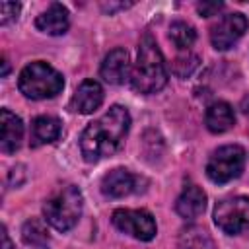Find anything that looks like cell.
<instances>
[{
    "label": "cell",
    "instance_id": "cell-1",
    "mask_svg": "<svg viewBox=\"0 0 249 249\" xmlns=\"http://www.w3.org/2000/svg\"><path fill=\"white\" fill-rule=\"evenodd\" d=\"M130 126V115L124 107L113 105L99 119L89 123L80 136V150L86 161L95 163L115 154Z\"/></svg>",
    "mask_w": 249,
    "mask_h": 249
},
{
    "label": "cell",
    "instance_id": "cell-2",
    "mask_svg": "<svg viewBox=\"0 0 249 249\" xmlns=\"http://www.w3.org/2000/svg\"><path fill=\"white\" fill-rule=\"evenodd\" d=\"M130 84L138 93H156L167 84V70L163 54L156 39L146 33L138 45L136 64L130 72Z\"/></svg>",
    "mask_w": 249,
    "mask_h": 249
},
{
    "label": "cell",
    "instance_id": "cell-3",
    "mask_svg": "<svg viewBox=\"0 0 249 249\" xmlns=\"http://www.w3.org/2000/svg\"><path fill=\"white\" fill-rule=\"evenodd\" d=\"M18 88L29 99H49L62 91L64 78L51 64L35 60L19 72Z\"/></svg>",
    "mask_w": 249,
    "mask_h": 249
},
{
    "label": "cell",
    "instance_id": "cell-4",
    "mask_svg": "<svg viewBox=\"0 0 249 249\" xmlns=\"http://www.w3.org/2000/svg\"><path fill=\"white\" fill-rule=\"evenodd\" d=\"M84 208V196L78 187L66 185L60 187L51 198H47L43 206L45 220L58 231H68L76 226V222L82 216Z\"/></svg>",
    "mask_w": 249,
    "mask_h": 249
},
{
    "label": "cell",
    "instance_id": "cell-5",
    "mask_svg": "<svg viewBox=\"0 0 249 249\" xmlns=\"http://www.w3.org/2000/svg\"><path fill=\"white\" fill-rule=\"evenodd\" d=\"M245 167V152L237 144H228L218 148L208 163H206V175L212 183H228L241 175Z\"/></svg>",
    "mask_w": 249,
    "mask_h": 249
},
{
    "label": "cell",
    "instance_id": "cell-6",
    "mask_svg": "<svg viewBox=\"0 0 249 249\" xmlns=\"http://www.w3.org/2000/svg\"><path fill=\"white\" fill-rule=\"evenodd\" d=\"M214 224L224 233H241L249 228V196L224 198L214 208Z\"/></svg>",
    "mask_w": 249,
    "mask_h": 249
},
{
    "label": "cell",
    "instance_id": "cell-7",
    "mask_svg": "<svg viewBox=\"0 0 249 249\" xmlns=\"http://www.w3.org/2000/svg\"><path fill=\"white\" fill-rule=\"evenodd\" d=\"M113 224L123 233L132 235L140 241H150L156 235V220L148 210H130V208H119L113 212Z\"/></svg>",
    "mask_w": 249,
    "mask_h": 249
},
{
    "label": "cell",
    "instance_id": "cell-8",
    "mask_svg": "<svg viewBox=\"0 0 249 249\" xmlns=\"http://www.w3.org/2000/svg\"><path fill=\"white\" fill-rule=\"evenodd\" d=\"M247 18L243 14H228L224 16L210 31V41L212 47L216 51H226L230 47H233L235 41H239L243 37V33L247 31Z\"/></svg>",
    "mask_w": 249,
    "mask_h": 249
},
{
    "label": "cell",
    "instance_id": "cell-9",
    "mask_svg": "<svg viewBox=\"0 0 249 249\" xmlns=\"http://www.w3.org/2000/svg\"><path fill=\"white\" fill-rule=\"evenodd\" d=\"M138 183H140V179L136 175H132L128 169L117 167V169L109 171L107 175H103L101 193L111 196V198H121V196H126L130 193H136Z\"/></svg>",
    "mask_w": 249,
    "mask_h": 249
},
{
    "label": "cell",
    "instance_id": "cell-10",
    "mask_svg": "<svg viewBox=\"0 0 249 249\" xmlns=\"http://www.w3.org/2000/svg\"><path fill=\"white\" fill-rule=\"evenodd\" d=\"M101 103H103V88L95 80H84L76 88V91L70 99L72 111L82 113V115L93 113L95 109H99Z\"/></svg>",
    "mask_w": 249,
    "mask_h": 249
},
{
    "label": "cell",
    "instance_id": "cell-11",
    "mask_svg": "<svg viewBox=\"0 0 249 249\" xmlns=\"http://www.w3.org/2000/svg\"><path fill=\"white\" fill-rule=\"evenodd\" d=\"M23 140V123L10 109L0 111V150L4 154H14Z\"/></svg>",
    "mask_w": 249,
    "mask_h": 249
},
{
    "label": "cell",
    "instance_id": "cell-12",
    "mask_svg": "<svg viewBox=\"0 0 249 249\" xmlns=\"http://www.w3.org/2000/svg\"><path fill=\"white\" fill-rule=\"evenodd\" d=\"M130 72V60H128V53L124 49H113L101 62L99 74L107 84L119 86L128 78Z\"/></svg>",
    "mask_w": 249,
    "mask_h": 249
},
{
    "label": "cell",
    "instance_id": "cell-13",
    "mask_svg": "<svg viewBox=\"0 0 249 249\" xmlns=\"http://www.w3.org/2000/svg\"><path fill=\"white\" fill-rule=\"evenodd\" d=\"M35 25L39 31H43L47 35H62V33H66V29L70 25V14L62 4L54 2L45 12H41L37 16Z\"/></svg>",
    "mask_w": 249,
    "mask_h": 249
},
{
    "label": "cell",
    "instance_id": "cell-14",
    "mask_svg": "<svg viewBox=\"0 0 249 249\" xmlns=\"http://www.w3.org/2000/svg\"><path fill=\"white\" fill-rule=\"evenodd\" d=\"M206 208V195L198 185H187L175 202V210L185 220L198 218Z\"/></svg>",
    "mask_w": 249,
    "mask_h": 249
},
{
    "label": "cell",
    "instance_id": "cell-15",
    "mask_svg": "<svg viewBox=\"0 0 249 249\" xmlns=\"http://www.w3.org/2000/svg\"><path fill=\"white\" fill-rule=\"evenodd\" d=\"M60 136V121L56 117L41 115L35 117L31 123V132H29V144L31 148H39L43 144H51Z\"/></svg>",
    "mask_w": 249,
    "mask_h": 249
},
{
    "label": "cell",
    "instance_id": "cell-16",
    "mask_svg": "<svg viewBox=\"0 0 249 249\" xmlns=\"http://www.w3.org/2000/svg\"><path fill=\"white\" fill-rule=\"evenodd\" d=\"M206 128L214 134H222L226 130H230L235 123V115L230 103L226 101H216L206 109V117H204Z\"/></svg>",
    "mask_w": 249,
    "mask_h": 249
},
{
    "label": "cell",
    "instance_id": "cell-17",
    "mask_svg": "<svg viewBox=\"0 0 249 249\" xmlns=\"http://www.w3.org/2000/svg\"><path fill=\"white\" fill-rule=\"evenodd\" d=\"M177 249H216V245L204 228L187 226L177 237Z\"/></svg>",
    "mask_w": 249,
    "mask_h": 249
},
{
    "label": "cell",
    "instance_id": "cell-18",
    "mask_svg": "<svg viewBox=\"0 0 249 249\" xmlns=\"http://www.w3.org/2000/svg\"><path fill=\"white\" fill-rule=\"evenodd\" d=\"M169 39L179 51H189L196 41V31L185 21H173L169 25Z\"/></svg>",
    "mask_w": 249,
    "mask_h": 249
},
{
    "label": "cell",
    "instance_id": "cell-19",
    "mask_svg": "<svg viewBox=\"0 0 249 249\" xmlns=\"http://www.w3.org/2000/svg\"><path fill=\"white\" fill-rule=\"evenodd\" d=\"M21 233H23L25 243H29V245H37L39 247V245H45L49 241V233L45 230V224L41 220H35V218L27 220L23 224Z\"/></svg>",
    "mask_w": 249,
    "mask_h": 249
},
{
    "label": "cell",
    "instance_id": "cell-20",
    "mask_svg": "<svg viewBox=\"0 0 249 249\" xmlns=\"http://www.w3.org/2000/svg\"><path fill=\"white\" fill-rule=\"evenodd\" d=\"M196 66H198V56L187 53L185 56H177V58L173 60L171 70H173L175 76H179V78H187V76H191V74L195 72Z\"/></svg>",
    "mask_w": 249,
    "mask_h": 249
},
{
    "label": "cell",
    "instance_id": "cell-21",
    "mask_svg": "<svg viewBox=\"0 0 249 249\" xmlns=\"http://www.w3.org/2000/svg\"><path fill=\"white\" fill-rule=\"evenodd\" d=\"M21 6L18 2H0V23L6 25L10 21H14L19 14Z\"/></svg>",
    "mask_w": 249,
    "mask_h": 249
},
{
    "label": "cell",
    "instance_id": "cell-22",
    "mask_svg": "<svg viewBox=\"0 0 249 249\" xmlns=\"http://www.w3.org/2000/svg\"><path fill=\"white\" fill-rule=\"evenodd\" d=\"M222 8H224V4H222V2H198V4H196L198 14H200V16H204V18L216 16Z\"/></svg>",
    "mask_w": 249,
    "mask_h": 249
},
{
    "label": "cell",
    "instance_id": "cell-23",
    "mask_svg": "<svg viewBox=\"0 0 249 249\" xmlns=\"http://www.w3.org/2000/svg\"><path fill=\"white\" fill-rule=\"evenodd\" d=\"M241 111H243V115H245V117H249V93L241 99Z\"/></svg>",
    "mask_w": 249,
    "mask_h": 249
},
{
    "label": "cell",
    "instance_id": "cell-24",
    "mask_svg": "<svg viewBox=\"0 0 249 249\" xmlns=\"http://www.w3.org/2000/svg\"><path fill=\"white\" fill-rule=\"evenodd\" d=\"M4 249H10V241H8V233H6V228H4Z\"/></svg>",
    "mask_w": 249,
    "mask_h": 249
}]
</instances>
